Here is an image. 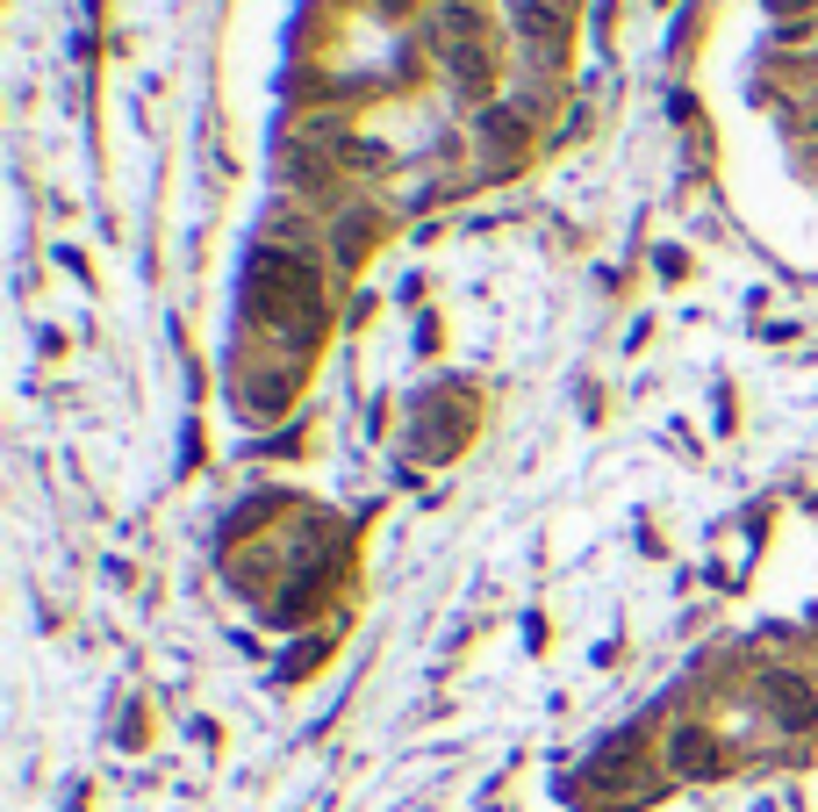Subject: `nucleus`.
Wrapping results in <instances>:
<instances>
[{
    "label": "nucleus",
    "mask_w": 818,
    "mask_h": 812,
    "mask_svg": "<svg viewBox=\"0 0 818 812\" xmlns=\"http://www.w3.org/2000/svg\"><path fill=\"white\" fill-rule=\"evenodd\" d=\"M280 174H288L302 194H324L330 188V158L316 152V138H288L280 144Z\"/></svg>",
    "instance_id": "obj_6"
},
{
    "label": "nucleus",
    "mask_w": 818,
    "mask_h": 812,
    "mask_svg": "<svg viewBox=\"0 0 818 812\" xmlns=\"http://www.w3.org/2000/svg\"><path fill=\"white\" fill-rule=\"evenodd\" d=\"M667 762H675L682 777H718V769H725V755H718V741L703 733V726H675V741H667Z\"/></svg>",
    "instance_id": "obj_5"
},
{
    "label": "nucleus",
    "mask_w": 818,
    "mask_h": 812,
    "mask_svg": "<svg viewBox=\"0 0 818 812\" xmlns=\"http://www.w3.org/2000/svg\"><path fill=\"white\" fill-rule=\"evenodd\" d=\"M510 22H517V44H525L539 65H561V51H567V8L561 0H510Z\"/></svg>",
    "instance_id": "obj_2"
},
{
    "label": "nucleus",
    "mask_w": 818,
    "mask_h": 812,
    "mask_svg": "<svg viewBox=\"0 0 818 812\" xmlns=\"http://www.w3.org/2000/svg\"><path fill=\"white\" fill-rule=\"evenodd\" d=\"M381 8H409V0H381Z\"/></svg>",
    "instance_id": "obj_8"
},
{
    "label": "nucleus",
    "mask_w": 818,
    "mask_h": 812,
    "mask_svg": "<svg viewBox=\"0 0 818 812\" xmlns=\"http://www.w3.org/2000/svg\"><path fill=\"white\" fill-rule=\"evenodd\" d=\"M252 310L266 317L273 331H316V274H309L302 260H280V252H266V260L252 266Z\"/></svg>",
    "instance_id": "obj_1"
},
{
    "label": "nucleus",
    "mask_w": 818,
    "mask_h": 812,
    "mask_svg": "<svg viewBox=\"0 0 818 812\" xmlns=\"http://www.w3.org/2000/svg\"><path fill=\"white\" fill-rule=\"evenodd\" d=\"M768 8H783V15H790V8H804V0H768Z\"/></svg>",
    "instance_id": "obj_7"
},
{
    "label": "nucleus",
    "mask_w": 818,
    "mask_h": 812,
    "mask_svg": "<svg viewBox=\"0 0 818 812\" xmlns=\"http://www.w3.org/2000/svg\"><path fill=\"white\" fill-rule=\"evenodd\" d=\"M761 697H768V712H775V726H783V733H811V719H818V697H811V683H804V676H768L761 683Z\"/></svg>",
    "instance_id": "obj_3"
},
{
    "label": "nucleus",
    "mask_w": 818,
    "mask_h": 812,
    "mask_svg": "<svg viewBox=\"0 0 818 812\" xmlns=\"http://www.w3.org/2000/svg\"><path fill=\"white\" fill-rule=\"evenodd\" d=\"M445 72H453V94H460V101H489V87H495L489 44H445Z\"/></svg>",
    "instance_id": "obj_4"
}]
</instances>
